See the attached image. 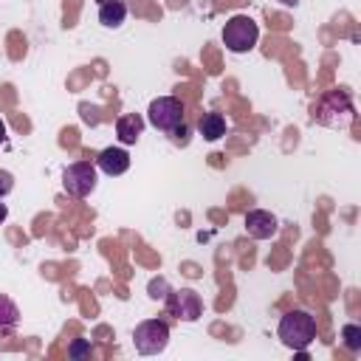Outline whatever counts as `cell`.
Returning a JSON list of instances; mask_svg holds the SVG:
<instances>
[{"label":"cell","instance_id":"1","mask_svg":"<svg viewBox=\"0 0 361 361\" xmlns=\"http://www.w3.org/2000/svg\"><path fill=\"white\" fill-rule=\"evenodd\" d=\"M310 118L322 127H350L353 118H355V107H353V99L347 90H327L322 93L313 107H310Z\"/></svg>","mask_w":361,"mask_h":361},{"label":"cell","instance_id":"2","mask_svg":"<svg viewBox=\"0 0 361 361\" xmlns=\"http://www.w3.org/2000/svg\"><path fill=\"white\" fill-rule=\"evenodd\" d=\"M276 336L290 350H307L313 344V338H316V319L307 310H288L279 319Z\"/></svg>","mask_w":361,"mask_h":361},{"label":"cell","instance_id":"3","mask_svg":"<svg viewBox=\"0 0 361 361\" xmlns=\"http://www.w3.org/2000/svg\"><path fill=\"white\" fill-rule=\"evenodd\" d=\"M183 102L178 96H158L149 102V110H147V118L149 124L158 130V133H166V135H175L180 127H183Z\"/></svg>","mask_w":361,"mask_h":361},{"label":"cell","instance_id":"4","mask_svg":"<svg viewBox=\"0 0 361 361\" xmlns=\"http://www.w3.org/2000/svg\"><path fill=\"white\" fill-rule=\"evenodd\" d=\"M169 344V324L164 319H144L133 330V347L141 355H158Z\"/></svg>","mask_w":361,"mask_h":361},{"label":"cell","instance_id":"5","mask_svg":"<svg viewBox=\"0 0 361 361\" xmlns=\"http://www.w3.org/2000/svg\"><path fill=\"white\" fill-rule=\"evenodd\" d=\"M259 39V28L248 14H234L223 25V42L231 54H248Z\"/></svg>","mask_w":361,"mask_h":361},{"label":"cell","instance_id":"6","mask_svg":"<svg viewBox=\"0 0 361 361\" xmlns=\"http://www.w3.org/2000/svg\"><path fill=\"white\" fill-rule=\"evenodd\" d=\"M96 183H99V175H96V164L90 161H76L62 172V189L71 197H79V200L90 197L96 192Z\"/></svg>","mask_w":361,"mask_h":361},{"label":"cell","instance_id":"7","mask_svg":"<svg viewBox=\"0 0 361 361\" xmlns=\"http://www.w3.org/2000/svg\"><path fill=\"white\" fill-rule=\"evenodd\" d=\"M164 305H166V313L175 316L178 322H197L203 316V299L192 288L169 290L164 296Z\"/></svg>","mask_w":361,"mask_h":361},{"label":"cell","instance_id":"8","mask_svg":"<svg viewBox=\"0 0 361 361\" xmlns=\"http://www.w3.org/2000/svg\"><path fill=\"white\" fill-rule=\"evenodd\" d=\"M245 231L254 240H271L279 231V220L271 212H265V209H251L245 214Z\"/></svg>","mask_w":361,"mask_h":361},{"label":"cell","instance_id":"9","mask_svg":"<svg viewBox=\"0 0 361 361\" xmlns=\"http://www.w3.org/2000/svg\"><path fill=\"white\" fill-rule=\"evenodd\" d=\"M96 169H102L104 175L116 178V175H124L130 169V152L121 149V147H107L99 152L96 158Z\"/></svg>","mask_w":361,"mask_h":361},{"label":"cell","instance_id":"10","mask_svg":"<svg viewBox=\"0 0 361 361\" xmlns=\"http://www.w3.org/2000/svg\"><path fill=\"white\" fill-rule=\"evenodd\" d=\"M141 133H144V118H141L138 113H124V116H118V121H116V135H118L121 144H135V141L141 138Z\"/></svg>","mask_w":361,"mask_h":361},{"label":"cell","instance_id":"11","mask_svg":"<svg viewBox=\"0 0 361 361\" xmlns=\"http://www.w3.org/2000/svg\"><path fill=\"white\" fill-rule=\"evenodd\" d=\"M127 20V3L124 0H102L99 6V23L104 28H118Z\"/></svg>","mask_w":361,"mask_h":361},{"label":"cell","instance_id":"12","mask_svg":"<svg viewBox=\"0 0 361 361\" xmlns=\"http://www.w3.org/2000/svg\"><path fill=\"white\" fill-rule=\"evenodd\" d=\"M197 133L206 138V141H217L226 135V118L223 113H203L200 121H197Z\"/></svg>","mask_w":361,"mask_h":361},{"label":"cell","instance_id":"13","mask_svg":"<svg viewBox=\"0 0 361 361\" xmlns=\"http://www.w3.org/2000/svg\"><path fill=\"white\" fill-rule=\"evenodd\" d=\"M17 322H20V310H17V305H14L8 296L0 293V333L11 330Z\"/></svg>","mask_w":361,"mask_h":361},{"label":"cell","instance_id":"14","mask_svg":"<svg viewBox=\"0 0 361 361\" xmlns=\"http://www.w3.org/2000/svg\"><path fill=\"white\" fill-rule=\"evenodd\" d=\"M341 341L350 353H358L361 350V327L358 324H344L341 327Z\"/></svg>","mask_w":361,"mask_h":361},{"label":"cell","instance_id":"15","mask_svg":"<svg viewBox=\"0 0 361 361\" xmlns=\"http://www.w3.org/2000/svg\"><path fill=\"white\" fill-rule=\"evenodd\" d=\"M166 293H169V285H166L164 276H158V279L149 282V296H152V299H164Z\"/></svg>","mask_w":361,"mask_h":361},{"label":"cell","instance_id":"16","mask_svg":"<svg viewBox=\"0 0 361 361\" xmlns=\"http://www.w3.org/2000/svg\"><path fill=\"white\" fill-rule=\"evenodd\" d=\"M93 347H90V341H85V338H79V341H73L71 344V350H68V355L71 358H82V355H87Z\"/></svg>","mask_w":361,"mask_h":361},{"label":"cell","instance_id":"17","mask_svg":"<svg viewBox=\"0 0 361 361\" xmlns=\"http://www.w3.org/2000/svg\"><path fill=\"white\" fill-rule=\"evenodd\" d=\"M11 189H14V178H11L6 169H0V200H3Z\"/></svg>","mask_w":361,"mask_h":361},{"label":"cell","instance_id":"18","mask_svg":"<svg viewBox=\"0 0 361 361\" xmlns=\"http://www.w3.org/2000/svg\"><path fill=\"white\" fill-rule=\"evenodd\" d=\"M6 217H8V209H6V203H3V200H0V223H3V220H6Z\"/></svg>","mask_w":361,"mask_h":361},{"label":"cell","instance_id":"19","mask_svg":"<svg viewBox=\"0 0 361 361\" xmlns=\"http://www.w3.org/2000/svg\"><path fill=\"white\" fill-rule=\"evenodd\" d=\"M6 141V124H3V118H0V144Z\"/></svg>","mask_w":361,"mask_h":361},{"label":"cell","instance_id":"20","mask_svg":"<svg viewBox=\"0 0 361 361\" xmlns=\"http://www.w3.org/2000/svg\"><path fill=\"white\" fill-rule=\"evenodd\" d=\"M276 3H282V6H299V0H276Z\"/></svg>","mask_w":361,"mask_h":361}]
</instances>
